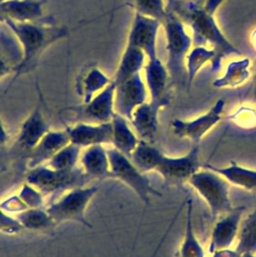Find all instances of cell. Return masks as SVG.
<instances>
[{"label":"cell","instance_id":"cell-20","mask_svg":"<svg viewBox=\"0 0 256 257\" xmlns=\"http://www.w3.org/2000/svg\"><path fill=\"white\" fill-rule=\"evenodd\" d=\"M44 0H3L0 2V22L37 21L43 16Z\"/></svg>","mask_w":256,"mask_h":257},{"label":"cell","instance_id":"cell-28","mask_svg":"<svg viewBox=\"0 0 256 257\" xmlns=\"http://www.w3.org/2000/svg\"><path fill=\"white\" fill-rule=\"evenodd\" d=\"M16 219L20 222L23 229L35 232H45L53 229L57 224L46 211L45 207L29 208L17 215Z\"/></svg>","mask_w":256,"mask_h":257},{"label":"cell","instance_id":"cell-18","mask_svg":"<svg viewBox=\"0 0 256 257\" xmlns=\"http://www.w3.org/2000/svg\"><path fill=\"white\" fill-rule=\"evenodd\" d=\"M49 130V125L43 116L40 104L37 103L30 114L22 122L18 132L16 145L28 154Z\"/></svg>","mask_w":256,"mask_h":257},{"label":"cell","instance_id":"cell-4","mask_svg":"<svg viewBox=\"0 0 256 257\" xmlns=\"http://www.w3.org/2000/svg\"><path fill=\"white\" fill-rule=\"evenodd\" d=\"M188 184L205 201L213 217H220L233 209L230 184L218 173L202 166L192 175Z\"/></svg>","mask_w":256,"mask_h":257},{"label":"cell","instance_id":"cell-30","mask_svg":"<svg viewBox=\"0 0 256 257\" xmlns=\"http://www.w3.org/2000/svg\"><path fill=\"white\" fill-rule=\"evenodd\" d=\"M216 56L213 48L207 46H193L189 51L186 58V71H187V82L188 88L191 87L192 82L198 72L206 65V63L214 61Z\"/></svg>","mask_w":256,"mask_h":257},{"label":"cell","instance_id":"cell-32","mask_svg":"<svg viewBox=\"0 0 256 257\" xmlns=\"http://www.w3.org/2000/svg\"><path fill=\"white\" fill-rule=\"evenodd\" d=\"M135 12L142 15L163 21L167 14V4L165 0H132Z\"/></svg>","mask_w":256,"mask_h":257},{"label":"cell","instance_id":"cell-36","mask_svg":"<svg viewBox=\"0 0 256 257\" xmlns=\"http://www.w3.org/2000/svg\"><path fill=\"white\" fill-rule=\"evenodd\" d=\"M19 62V59L11 58V56H7L6 52H3L0 45V79L4 78L10 73L14 72L15 66Z\"/></svg>","mask_w":256,"mask_h":257},{"label":"cell","instance_id":"cell-38","mask_svg":"<svg viewBox=\"0 0 256 257\" xmlns=\"http://www.w3.org/2000/svg\"><path fill=\"white\" fill-rule=\"evenodd\" d=\"M8 140H9V135L5 130V126L0 118V147L4 146L8 142Z\"/></svg>","mask_w":256,"mask_h":257},{"label":"cell","instance_id":"cell-16","mask_svg":"<svg viewBox=\"0 0 256 257\" xmlns=\"http://www.w3.org/2000/svg\"><path fill=\"white\" fill-rule=\"evenodd\" d=\"M166 105L156 101H146L131 114L129 121L140 140L153 143L159 128V113Z\"/></svg>","mask_w":256,"mask_h":257},{"label":"cell","instance_id":"cell-42","mask_svg":"<svg viewBox=\"0 0 256 257\" xmlns=\"http://www.w3.org/2000/svg\"><path fill=\"white\" fill-rule=\"evenodd\" d=\"M1 1H3V0H0V2H1Z\"/></svg>","mask_w":256,"mask_h":257},{"label":"cell","instance_id":"cell-19","mask_svg":"<svg viewBox=\"0 0 256 257\" xmlns=\"http://www.w3.org/2000/svg\"><path fill=\"white\" fill-rule=\"evenodd\" d=\"M79 167L90 180L110 178L108 151L103 145H94L81 150Z\"/></svg>","mask_w":256,"mask_h":257},{"label":"cell","instance_id":"cell-2","mask_svg":"<svg viewBox=\"0 0 256 257\" xmlns=\"http://www.w3.org/2000/svg\"><path fill=\"white\" fill-rule=\"evenodd\" d=\"M3 23L13 33L21 48V58L15 66L10 84L19 76L36 69L44 51L69 34L66 26H59L55 23H41L37 21L16 22L12 20H6Z\"/></svg>","mask_w":256,"mask_h":257},{"label":"cell","instance_id":"cell-40","mask_svg":"<svg viewBox=\"0 0 256 257\" xmlns=\"http://www.w3.org/2000/svg\"><path fill=\"white\" fill-rule=\"evenodd\" d=\"M254 82H255V86H254V94L256 96V72H255V77H254Z\"/></svg>","mask_w":256,"mask_h":257},{"label":"cell","instance_id":"cell-33","mask_svg":"<svg viewBox=\"0 0 256 257\" xmlns=\"http://www.w3.org/2000/svg\"><path fill=\"white\" fill-rule=\"evenodd\" d=\"M18 195L28 208L44 207V195L28 183L22 185Z\"/></svg>","mask_w":256,"mask_h":257},{"label":"cell","instance_id":"cell-34","mask_svg":"<svg viewBox=\"0 0 256 257\" xmlns=\"http://www.w3.org/2000/svg\"><path fill=\"white\" fill-rule=\"evenodd\" d=\"M23 230L22 225L15 216L7 213L0 207V233L16 235Z\"/></svg>","mask_w":256,"mask_h":257},{"label":"cell","instance_id":"cell-6","mask_svg":"<svg viewBox=\"0 0 256 257\" xmlns=\"http://www.w3.org/2000/svg\"><path fill=\"white\" fill-rule=\"evenodd\" d=\"M90 179L80 167L72 171H60L46 165L29 169L26 174V183L32 185L44 196L61 194L69 189L86 186Z\"/></svg>","mask_w":256,"mask_h":257},{"label":"cell","instance_id":"cell-21","mask_svg":"<svg viewBox=\"0 0 256 257\" xmlns=\"http://www.w3.org/2000/svg\"><path fill=\"white\" fill-rule=\"evenodd\" d=\"M111 82L112 78H109L100 68L89 66L76 77L75 91L82 102H87Z\"/></svg>","mask_w":256,"mask_h":257},{"label":"cell","instance_id":"cell-5","mask_svg":"<svg viewBox=\"0 0 256 257\" xmlns=\"http://www.w3.org/2000/svg\"><path fill=\"white\" fill-rule=\"evenodd\" d=\"M97 191L98 187L96 185L69 189L59 194V197L47 205L45 209L56 224L76 222L91 228V224L85 217V210Z\"/></svg>","mask_w":256,"mask_h":257},{"label":"cell","instance_id":"cell-8","mask_svg":"<svg viewBox=\"0 0 256 257\" xmlns=\"http://www.w3.org/2000/svg\"><path fill=\"white\" fill-rule=\"evenodd\" d=\"M226 101L218 99L209 110L193 119L175 118L171 121L174 135L180 139L189 140L192 145H200L202 139L222 119Z\"/></svg>","mask_w":256,"mask_h":257},{"label":"cell","instance_id":"cell-12","mask_svg":"<svg viewBox=\"0 0 256 257\" xmlns=\"http://www.w3.org/2000/svg\"><path fill=\"white\" fill-rule=\"evenodd\" d=\"M148 88L141 73L115 84L114 111L125 118H130L133 111L148 101Z\"/></svg>","mask_w":256,"mask_h":257},{"label":"cell","instance_id":"cell-26","mask_svg":"<svg viewBox=\"0 0 256 257\" xmlns=\"http://www.w3.org/2000/svg\"><path fill=\"white\" fill-rule=\"evenodd\" d=\"M186 224L183 240L180 244L176 257H205V250L198 240L193 227L192 213L193 202L189 198L186 202Z\"/></svg>","mask_w":256,"mask_h":257},{"label":"cell","instance_id":"cell-24","mask_svg":"<svg viewBox=\"0 0 256 257\" xmlns=\"http://www.w3.org/2000/svg\"><path fill=\"white\" fill-rule=\"evenodd\" d=\"M146 62L147 56L141 49L125 44L112 77L113 83L118 84L134 75L141 73Z\"/></svg>","mask_w":256,"mask_h":257},{"label":"cell","instance_id":"cell-11","mask_svg":"<svg viewBox=\"0 0 256 257\" xmlns=\"http://www.w3.org/2000/svg\"><path fill=\"white\" fill-rule=\"evenodd\" d=\"M161 25V21L135 12L125 44L141 49L147 59L158 57L157 38Z\"/></svg>","mask_w":256,"mask_h":257},{"label":"cell","instance_id":"cell-17","mask_svg":"<svg viewBox=\"0 0 256 257\" xmlns=\"http://www.w3.org/2000/svg\"><path fill=\"white\" fill-rule=\"evenodd\" d=\"M70 143L65 128L63 131L49 130L37 145L27 154V169H33L46 163L63 147Z\"/></svg>","mask_w":256,"mask_h":257},{"label":"cell","instance_id":"cell-13","mask_svg":"<svg viewBox=\"0 0 256 257\" xmlns=\"http://www.w3.org/2000/svg\"><path fill=\"white\" fill-rule=\"evenodd\" d=\"M244 210V207L233 208L231 211L220 216L211 232L208 246L210 254L220 250L231 249L237 240Z\"/></svg>","mask_w":256,"mask_h":257},{"label":"cell","instance_id":"cell-10","mask_svg":"<svg viewBox=\"0 0 256 257\" xmlns=\"http://www.w3.org/2000/svg\"><path fill=\"white\" fill-rule=\"evenodd\" d=\"M199 154L200 145H192L189 152L184 156L170 157L164 154L155 172L160 174L169 184L180 185L188 183L192 175L202 167Z\"/></svg>","mask_w":256,"mask_h":257},{"label":"cell","instance_id":"cell-23","mask_svg":"<svg viewBox=\"0 0 256 257\" xmlns=\"http://www.w3.org/2000/svg\"><path fill=\"white\" fill-rule=\"evenodd\" d=\"M110 122L112 127L111 147L130 157L140 142L139 137L132 127L129 119L122 115L114 113Z\"/></svg>","mask_w":256,"mask_h":257},{"label":"cell","instance_id":"cell-1","mask_svg":"<svg viewBox=\"0 0 256 257\" xmlns=\"http://www.w3.org/2000/svg\"><path fill=\"white\" fill-rule=\"evenodd\" d=\"M225 0H166L167 8L174 12L192 30L193 46H212L216 56L211 70L218 72L222 59L241 56L243 53L234 46L220 29L215 12Z\"/></svg>","mask_w":256,"mask_h":257},{"label":"cell","instance_id":"cell-37","mask_svg":"<svg viewBox=\"0 0 256 257\" xmlns=\"http://www.w3.org/2000/svg\"><path fill=\"white\" fill-rule=\"evenodd\" d=\"M212 257H240L234 249H225V250H220L212 254Z\"/></svg>","mask_w":256,"mask_h":257},{"label":"cell","instance_id":"cell-3","mask_svg":"<svg viewBox=\"0 0 256 257\" xmlns=\"http://www.w3.org/2000/svg\"><path fill=\"white\" fill-rule=\"evenodd\" d=\"M162 25L166 35L168 53L166 66L170 73L171 83L180 84L187 78L186 58L193 46L192 36L186 31L183 21L169 9Z\"/></svg>","mask_w":256,"mask_h":257},{"label":"cell","instance_id":"cell-25","mask_svg":"<svg viewBox=\"0 0 256 257\" xmlns=\"http://www.w3.org/2000/svg\"><path fill=\"white\" fill-rule=\"evenodd\" d=\"M250 76L249 58L233 60L226 66L224 74L215 79L212 85L215 88H236L244 84Z\"/></svg>","mask_w":256,"mask_h":257},{"label":"cell","instance_id":"cell-35","mask_svg":"<svg viewBox=\"0 0 256 257\" xmlns=\"http://www.w3.org/2000/svg\"><path fill=\"white\" fill-rule=\"evenodd\" d=\"M0 207L6 211L9 214H14L17 215L27 209V205L22 201V199L19 197V195H12L7 197L5 200H3L0 203Z\"/></svg>","mask_w":256,"mask_h":257},{"label":"cell","instance_id":"cell-15","mask_svg":"<svg viewBox=\"0 0 256 257\" xmlns=\"http://www.w3.org/2000/svg\"><path fill=\"white\" fill-rule=\"evenodd\" d=\"M144 71L145 83L148 88L150 100L163 103L167 106L170 102L168 87L171 78L166 64L159 57L147 59Z\"/></svg>","mask_w":256,"mask_h":257},{"label":"cell","instance_id":"cell-22","mask_svg":"<svg viewBox=\"0 0 256 257\" xmlns=\"http://www.w3.org/2000/svg\"><path fill=\"white\" fill-rule=\"evenodd\" d=\"M202 166L221 175L230 185L246 191L256 190V170L246 168L233 161L225 167H217L208 163L202 164Z\"/></svg>","mask_w":256,"mask_h":257},{"label":"cell","instance_id":"cell-39","mask_svg":"<svg viewBox=\"0 0 256 257\" xmlns=\"http://www.w3.org/2000/svg\"><path fill=\"white\" fill-rule=\"evenodd\" d=\"M250 41L252 43V46L254 47L255 51H256V28L251 32V35H250Z\"/></svg>","mask_w":256,"mask_h":257},{"label":"cell","instance_id":"cell-27","mask_svg":"<svg viewBox=\"0 0 256 257\" xmlns=\"http://www.w3.org/2000/svg\"><path fill=\"white\" fill-rule=\"evenodd\" d=\"M164 153L155 147L153 143L140 140L135 150L130 155L131 161L143 173L156 171Z\"/></svg>","mask_w":256,"mask_h":257},{"label":"cell","instance_id":"cell-14","mask_svg":"<svg viewBox=\"0 0 256 257\" xmlns=\"http://www.w3.org/2000/svg\"><path fill=\"white\" fill-rule=\"evenodd\" d=\"M70 143L81 149L94 145H111V122H84L77 121L65 127Z\"/></svg>","mask_w":256,"mask_h":257},{"label":"cell","instance_id":"cell-29","mask_svg":"<svg viewBox=\"0 0 256 257\" xmlns=\"http://www.w3.org/2000/svg\"><path fill=\"white\" fill-rule=\"evenodd\" d=\"M234 251L240 257L256 254V210L242 220Z\"/></svg>","mask_w":256,"mask_h":257},{"label":"cell","instance_id":"cell-9","mask_svg":"<svg viewBox=\"0 0 256 257\" xmlns=\"http://www.w3.org/2000/svg\"><path fill=\"white\" fill-rule=\"evenodd\" d=\"M114 90L115 84L112 81L89 101L67 107L66 110L69 111L77 121L92 123L108 122L115 113Z\"/></svg>","mask_w":256,"mask_h":257},{"label":"cell","instance_id":"cell-7","mask_svg":"<svg viewBox=\"0 0 256 257\" xmlns=\"http://www.w3.org/2000/svg\"><path fill=\"white\" fill-rule=\"evenodd\" d=\"M110 165V178L118 180L133 190L143 203L149 205L152 197H161L162 194L156 190L145 173L140 171L131 159L115 150L107 149Z\"/></svg>","mask_w":256,"mask_h":257},{"label":"cell","instance_id":"cell-41","mask_svg":"<svg viewBox=\"0 0 256 257\" xmlns=\"http://www.w3.org/2000/svg\"><path fill=\"white\" fill-rule=\"evenodd\" d=\"M241 257H256V254L255 255H246V256H241Z\"/></svg>","mask_w":256,"mask_h":257},{"label":"cell","instance_id":"cell-31","mask_svg":"<svg viewBox=\"0 0 256 257\" xmlns=\"http://www.w3.org/2000/svg\"><path fill=\"white\" fill-rule=\"evenodd\" d=\"M81 148L69 143L61 150H59L47 163L51 169L60 171H72L79 167V157L81 154Z\"/></svg>","mask_w":256,"mask_h":257}]
</instances>
